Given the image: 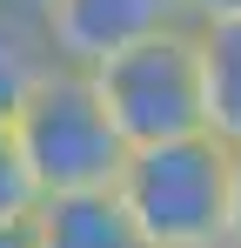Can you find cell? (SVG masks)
<instances>
[{"label":"cell","instance_id":"1","mask_svg":"<svg viewBox=\"0 0 241 248\" xmlns=\"http://www.w3.org/2000/svg\"><path fill=\"white\" fill-rule=\"evenodd\" d=\"M7 134H14L27 174H34L40 202L47 195H107L120 161H127V141L114 134L101 94H94V81L80 67H54L14 108Z\"/></svg>","mask_w":241,"mask_h":248},{"label":"cell","instance_id":"2","mask_svg":"<svg viewBox=\"0 0 241 248\" xmlns=\"http://www.w3.org/2000/svg\"><path fill=\"white\" fill-rule=\"evenodd\" d=\"M114 202L127 208L134 235L148 248H221L228 148L214 134L127 148V161L114 174Z\"/></svg>","mask_w":241,"mask_h":248},{"label":"cell","instance_id":"3","mask_svg":"<svg viewBox=\"0 0 241 248\" xmlns=\"http://www.w3.org/2000/svg\"><path fill=\"white\" fill-rule=\"evenodd\" d=\"M87 81L101 94L107 121L127 148H154L201 134V67H195V27H174L154 41L127 47L114 61L87 67Z\"/></svg>","mask_w":241,"mask_h":248},{"label":"cell","instance_id":"4","mask_svg":"<svg viewBox=\"0 0 241 248\" xmlns=\"http://www.w3.org/2000/svg\"><path fill=\"white\" fill-rule=\"evenodd\" d=\"M40 20H47L54 61L80 67V74L114 61V54H127V47H141V41H154V34L188 27L181 0H47Z\"/></svg>","mask_w":241,"mask_h":248},{"label":"cell","instance_id":"5","mask_svg":"<svg viewBox=\"0 0 241 248\" xmlns=\"http://www.w3.org/2000/svg\"><path fill=\"white\" fill-rule=\"evenodd\" d=\"M27 248H148L127 208L107 195H47L27 221Z\"/></svg>","mask_w":241,"mask_h":248},{"label":"cell","instance_id":"6","mask_svg":"<svg viewBox=\"0 0 241 248\" xmlns=\"http://www.w3.org/2000/svg\"><path fill=\"white\" fill-rule=\"evenodd\" d=\"M195 67H201V134L221 148H241V20L195 27Z\"/></svg>","mask_w":241,"mask_h":248},{"label":"cell","instance_id":"7","mask_svg":"<svg viewBox=\"0 0 241 248\" xmlns=\"http://www.w3.org/2000/svg\"><path fill=\"white\" fill-rule=\"evenodd\" d=\"M54 67H60V61H54V47H47V20H40V7L0 0V127L14 121V108H20Z\"/></svg>","mask_w":241,"mask_h":248},{"label":"cell","instance_id":"8","mask_svg":"<svg viewBox=\"0 0 241 248\" xmlns=\"http://www.w3.org/2000/svg\"><path fill=\"white\" fill-rule=\"evenodd\" d=\"M34 208H40V188L20 161V148H14V134L0 127V228H27Z\"/></svg>","mask_w":241,"mask_h":248},{"label":"cell","instance_id":"9","mask_svg":"<svg viewBox=\"0 0 241 248\" xmlns=\"http://www.w3.org/2000/svg\"><path fill=\"white\" fill-rule=\"evenodd\" d=\"M221 248H241V148H228V202H221Z\"/></svg>","mask_w":241,"mask_h":248},{"label":"cell","instance_id":"10","mask_svg":"<svg viewBox=\"0 0 241 248\" xmlns=\"http://www.w3.org/2000/svg\"><path fill=\"white\" fill-rule=\"evenodd\" d=\"M188 27H221V20H241V0H181Z\"/></svg>","mask_w":241,"mask_h":248},{"label":"cell","instance_id":"11","mask_svg":"<svg viewBox=\"0 0 241 248\" xmlns=\"http://www.w3.org/2000/svg\"><path fill=\"white\" fill-rule=\"evenodd\" d=\"M0 248H27V228H0Z\"/></svg>","mask_w":241,"mask_h":248},{"label":"cell","instance_id":"12","mask_svg":"<svg viewBox=\"0 0 241 248\" xmlns=\"http://www.w3.org/2000/svg\"><path fill=\"white\" fill-rule=\"evenodd\" d=\"M20 7H47V0H20Z\"/></svg>","mask_w":241,"mask_h":248}]
</instances>
